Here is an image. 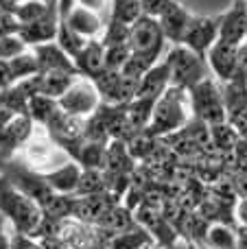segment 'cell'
<instances>
[{"instance_id": "1", "label": "cell", "mask_w": 247, "mask_h": 249, "mask_svg": "<svg viewBox=\"0 0 247 249\" xmlns=\"http://www.w3.org/2000/svg\"><path fill=\"white\" fill-rule=\"evenodd\" d=\"M0 216L11 223V230L16 234L33 238L44 219V212L33 199H29L7 177L0 175Z\"/></svg>"}, {"instance_id": "2", "label": "cell", "mask_w": 247, "mask_h": 249, "mask_svg": "<svg viewBox=\"0 0 247 249\" xmlns=\"http://www.w3.org/2000/svg\"><path fill=\"white\" fill-rule=\"evenodd\" d=\"M191 103H188V92L171 86L164 94L158 99L153 107L151 123L144 131L153 138H166L177 133L191 123Z\"/></svg>"}, {"instance_id": "3", "label": "cell", "mask_w": 247, "mask_h": 249, "mask_svg": "<svg viewBox=\"0 0 247 249\" xmlns=\"http://www.w3.org/2000/svg\"><path fill=\"white\" fill-rule=\"evenodd\" d=\"M164 61L171 70V86L179 90H193L197 83L212 77L208 68V61L204 57L195 55L186 46H171L164 55Z\"/></svg>"}, {"instance_id": "4", "label": "cell", "mask_w": 247, "mask_h": 249, "mask_svg": "<svg viewBox=\"0 0 247 249\" xmlns=\"http://www.w3.org/2000/svg\"><path fill=\"white\" fill-rule=\"evenodd\" d=\"M188 103H191L193 118L201 121L204 124H208V127L228 123L226 103H223V94H221V83L214 77L204 79L193 90H188Z\"/></svg>"}, {"instance_id": "5", "label": "cell", "mask_w": 247, "mask_h": 249, "mask_svg": "<svg viewBox=\"0 0 247 249\" xmlns=\"http://www.w3.org/2000/svg\"><path fill=\"white\" fill-rule=\"evenodd\" d=\"M18 155L26 162V166L33 168L39 175L51 173V171H55V168L64 166L66 162H70V158L61 151V146L48 136V131L44 127H35V133L31 136V140L26 142L24 149Z\"/></svg>"}, {"instance_id": "6", "label": "cell", "mask_w": 247, "mask_h": 249, "mask_svg": "<svg viewBox=\"0 0 247 249\" xmlns=\"http://www.w3.org/2000/svg\"><path fill=\"white\" fill-rule=\"evenodd\" d=\"M166 37L160 29V22L153 18L140 16L129 26V51L131 55H138L142 59L158 64L164 57Z\"/></svg>"}, {"instance_id": "7", "label": "cell", "mask_w": 247, "mask_h": 249, "mask_svg": "<svg viewBox=\"0 0 247 249\" xmlns=\"http://www.w3.org/2000/svg\"><path fill=\"white\" fill-rule=\"evenodd\" d=\"M57 103H59L61 112L70 114V116H77V118H86L88 121V118L103 105V101H101V94H99V90H96L92 79L77 77L74 83L66 90V94L61 96Z\"/></svg>"}, {"instance_id": "8", "label": "cell", "mask_w": 247, "mask_h": 249, "mask_svg": "<svg viewBox=\"0 0 247 249\" xmlns=\"http://www.w3.org/2000/svg\"><path fill=\"white\" fill-rule=\"evenodd\" d=\"M219 26L221 16H193L179 46H186L188 51L206 59L208 51L219 42Z\"/></svg>"}, {"instance_id": "9", "label": "cell", "mask_w": 247, "mask_h": 249, "mask_svg": "<svg viewBox=\"0 0 247 249\" xmlns=\"http://www.w3.org/2000/svg\"><path fill=\"white\" fill-rule=\"evenodd\" d=\"M239 57H241V46L226 42H217L206 55L208 68L212 77L219 83H228L239 74Z\"/></svg>"}, {"instance_id": "10", "label": "cell", "mask_w": 247, "mask_h": 249, "mask_svg": "<svg viewBox=\"0 0 247 249\" xmlns=\"http://www.w3.org/2000/svg\"><path fill=\"white\" fill-rule=\"evenodd\" d=\"M247 39V7L245 0H234L226 13H221L219 42L243 46Z\"/></svg>"}, {"instance_id": "11", "label": "cell", "mask_w": 247, "mask_h": 249, "mask_svg": "<svg viewBox=\"0 0 247 249\" xmlns=\"http://www.w3.org/2000/svg\"><path fill=\"white\" fill-rule=\"evenodd\" d=\"M37 59L39 72H68V74H77V68H74V61L57 46V42H46L39 44V46L31 48Z\"/></svg>"}, {"instance_id": "12", "label": "cell", "mask_w": 247, "mask_h": 249, "mask_svg": "<svg viewBox=\"0 0 247 249\" xmlns=\"http://www.w3.org/2000/svg\"><path fill=\"white\" fill-rule=\"evenodd\" d=\"M191 18H193V13L188 11L182 2H173L160 18H158L162 33H164L166 42H169L171 46H179V44H182Z\"/></svg>"}, {"instance_id": "13", "label": "cell", "mask_w": 247, "mask_h": 249, "mask_svg": "<svg viewBox=\"0 0 247 249\" xmlns=\"http://www.w3.org/2000/svg\"><path fill=\"white\" fill-rule=\"evenodd\" d=\"M81 175H83V168L79 166L77 162L70 160L64 166L55 168V171H51V173H44V179H46V184L51 186L57 195L77 197L79 184H81Z\"/></svg>"}, {"instance_id": "14", "label": "cell", "mask_w": 247, "mask_h": 249, "mask_svg": "<svg viewBox=\"0 0 247 249\" xmlns=\"http://www.w3.org/2000/svg\"><path fill=\"white\" fill-rule=\"evenodd\" d=\"M171 88V70H169V64L164 61L162 57L142 79H140V86H138V92H136V99H151V101H158L166 90Z\"/></svg>"}, {"instance_id": "15", "label": "cell", "mask_w": 247, "mask_h": 249, "mask_svg": "<svg viewBox=\"0 0 247 249\" xmlns=\"http://www.w3.org/2000/svg\"><path fill=\"white\" fill-rule=\"evenodd\" d=\"M66 22H68V26L74 31V33H79L81 37L86 39H99L101 33H103L105 29V22L103 16L96 11H90V9L86 7H79V4H74L72 11L68 13V18H66Z\"/></svg>"}, {"instance_id": "16", "label": "cell", "mask_w": 247, "mask_h": 249, "mask_svg": "<svg viewBox=\"0 0 247 249\" xmlns=\"http://www.w3.org/2000/svg\"><path fill=\"white\" fill-rule=\"evenodd\" d=\"M74 68H77L79 77L83 79H94L105 70V46L101 39H88L83 51L74 57Z\"/></svg>"}, {"instance_id": "17", "label": "cell", "mask_w": 247, "mask_h": 249, "mask_svg": "<svg viewBox=\"0 0 247 249\" xmlns=\"http://www.w3.org/2000/svg\"><path fill=\"white\" fill-rule=\"evenodd\" d=\"M55 9H57V0H48V2H42V0H20V2L13 4L11 16L16 18V22L20 26H29L48 18Z\"/></svg>"}, {"instance_id": "18", "label": "cell", "mask_w": 247, "mask_h": 249, "mask_svg": "<svg viewBox=\"0 0 247 249\" xmlns=\"http://www.w3.org/2000/svg\"><path fill=\"white\" fill-rule=\"evenodd\" d=\"M221 94L223 103H226L228 118L239 114L241 109L247 107V79L243 74H236L232 81L221 83Z\"/></svg>"}, {"instance_id": "19", "label": "cell", "mask_w": 247, "mask_h": 249, "mask_svg": "<svg viewBox=\"0 0 247 249\" xmlns=\"http://www.w3.org/2000/svg\"><path fill=\"white\" fill-rule=\"evenodd\" d=\"M77 74L68 72H39V94L59 101L70 86L74 83Z\"/></svg>"}, {"instance_id": "20", "label": "cell", "mask_w": 247, "mask_h": 249, "mask_svg": "<svg viewBox=\"0 0 247 249\" xmlns=\"http://www.w3.org/2000/svg\"><path fill=\"white\" fill-rule=\"evenodd\" d=\"M204 249H241L236 228L226 223H212L208 228V234H206Z\"/></svg>"}, {"instance_id": "21", "label": "cell", "mask_w": 247, "mask_h": 249, "mask_svg": "<svg viewBox=\"0 0 247 249\" xmlns=\"http://www.w3.org/2000/svg\"><path fill=\"white\" fill-rule=\"evenodd\" d=\"M149 245H156L151 234H149L144 228L136 225V228L127 230V232L114 234L105 249H142V247H149Z\"/></svg>"}, {"instance_id": "22", "label": "cell", "mask_w": 247, "mask_h": 249, "mask_svg": "<svg viewBox=\"0 0 247 249\" xmlns=\"http://www.w3.org/2000/svg\"><path fill=\"white\" fill-rule=\"evenodd\" d=\"M210 142H212V149L221 155H232L234 149L239 146L241 136L230 123L223 124H214L210 127Z\"/></svg>"}, {"instance_id": "23", "label": "cell", "mask_w": 247, "mask_h": 249, "mask_svg": "<svg viewBox=\"0 0 247 249\" xmlns=\"http://www.w3.org/2000/svg\"><path fill=\"white\" fill-rule=\"evenodd\" d=\"M55 42H57V46H59L61 51L70 57V59H74V57L83 51V46L88 44V39L81 37L79 33H74V31L68 26V22H66V20H59V24H57Z\"/></svg>"}, {"instance_id": "24", "label": "cell", "mask_w": 247, "mask_h": 249, "mask_svg": "<svg viewBox=\"0 0 247 249\" xmlns=\"http://www.w3.org/2000/svg\"><path fill=\"white\" fill-rule=\"evenodd\" d=\"M9 70H11V77H13V83H20L24 79H31L35 74H39V66H37V59H35L33 51H24L22 55L13 57L11 61H7Z\"/></svg>"}, {"instance_id": "25", "label": "cell", "mask_w": 247, "mask_h": 249, "mask_svg": "<svg viewBox=\"0 0 247 249\" xmlns=\"http://www.w3.org/2000/svg\"><path fill=\"white\" fill-rule=\"evenodd\" d=\"M57 112H59V103H57L55 99L37 94L29 101V116L33 118V123L37 124V127H46L48 121H51Z\"/></svg>"}, {"instance_id": "26", "label": "cell", "mask_w": 247, "mask_h": 249, "mask_svg": "<svg viewBox=\"0 0 247 249\" xmlns=\"http://www.w3.org/2000/svg\"><path fill=\"white\" fill-rule=\"evenodd\" d=\"M140 16H142L140 0H112L109 4V20H118L131 26Z\"/></svg>"}, {"instance_id": "27", "label": "cell", "mask_w": 247, "mask_h": 249, "mask_svg": "<svg viewBox=\"0 0 247 249\" xmlns=\"http://www.w3.org/2000/svg\"><path fill=\"white\" fill-rule=\"evenodd\" d=\"M101 44H103L105 48L109 46H125V44H129V26L123 24V22L118 20H109L105 22V29L103 33H101Z\"/></svg>"}, {"instance_id": "28", "label": "cell", "mask_w": 247, "mask_h": 249, "mask_svg": "<svg viewBox=\"0 0 247 249\" xmlns=\"http://www.w3.org/2000/svg\"><path fill=\"white\" fill-rule=\"evenodd\" d=\"M105 190H107V186H105L103 171H99V168H83L77 197H90V195H99V193H105Z\"/></svg>"}, {"instance_id": "29", "label": "cell", "mask_w": 247, "mask_h": 249, "mask_svg": "<svg viewBox=\"0 0 247 249\" xmlns=\"http://www.w3.org/2000/svg\"><path fill=\"white\" fill-rule=\"evenodd\" d=\"M24 51H29V46L22 42L18 33L7 35V37L0 39V61H11L13 57L22 55Z\"/></svg>"}, {"instance_id": "30", "label": "cell", "mask_w": 247, "mask_h": 249, "mask_svg": "<svg viewBox=\"0 0 247 249\" xmlns=\"http://www.w3.org/2000/svg\"><path fill=\"white\" fill-rule=\"evenodd\" d=\"M131 57L129 44L125 46H109L105 48V68L107 70H123V66L127 64V59Z\"/></svg>"}, {"instance_id": "31", "label": "cell", "mask_w": 247, "mask_h": 249, "mask_svg": "<svg viewBox=\"0 0 247 249\" xmlns=\"http://www.w3.org/2000/svg\"><path fill=\"white\" fill-rule=\"evenodd\" d=\"M173 2H177V0H140V9H142V16L158 20Z\"/></svg>"}, {"instance_id": "32", "label": "cell", "mask_w": 247, "mask_h": 249, "mask_svg": "<svg viewBox=\"0 0 247 249\" xmlns=\"http://www.w3.org/2000/svg\"><path fill=\"white\" fill-rule=\"evenodd\" d=\"M18 29H20V24L16 22V18L11 13H0V39L18 33Z\"/></svg>"}, {"instance_id": "33", "label": "cell", "mask_w": 247, "mask_h": 249, "mask_svg": "<svg viewBox=\"0 0 247 249\" xmlns=\"http://www.w3.org/2000/svg\"><path fill=\"white\" fill-rule=\"evenodd\" d=\"M234 221L236 228H247V197H241L234 206Z\"/></svg>"}, {"instance_id": "34", "label": "cell", "mask_w": 247, "mask_h": 249, "mask_svg": "<svg viewBox=\"0 0 247 249\" xmlns=\"http://www.w3.org/2000/svg\"><path fill=\"white\" fill-rule=\"evenodd\" d=\"M16 86L11 77V70H9L7 61H0V90H7V88Z\"/></svg>"}, {"instance_id": "35", "label": "cell", "mask_w": 247, "mask_h": 249, "mask_svg": "<svg viewBox=\"0 0 247 249\" xmlns=\"http://www.w3.org/2000/svg\"><path fill=\"white\" fill-rule=\"evenodd\" d=\"M79 7H86L90 11H96V13H103V9L107 7V0H77Z\"/></svg>"}, {"instance_id": "36", "label": "cell", "mask_w": 247, "mask_h": 249, "mask_svg": "<svg viewBox=\"0 0 247 249\" xmlns=\"http://www.w3.org/2000/svg\"><path fill=\"white\" fill-rule=\"evenodd\" d=\"M4 216H0V249H11V234L4 230Z\"/></svg>"}, {"instance_id": "37", "label": "cell", "mask_w": 247, "mask_h": 249, "mask_svg": "<svg viewBox=\"0 0 247 249\" xmlns=\"http://www.w3.org/2000/svg\"><path fill=\"white\" fill-rule=\"evenodd\" d=\"M142 249H153V245H149V247H142Z\"/></svg>"}, {"instance_id": "38", "label": "cell", "mask_w": 247, "mask_h": 249, "mask_svg": "<svg viewBox=\"0 0 247 249\" xmlns=\"http://www.w3.org/2000/svg\"><path fill=\"white\" fill-rule=\"evenodd\" d=\"M245 7H247V0H245ZM245 42H247V39H245Z\"/></svg>"}, {"instance_id": "39", "label": "cell", "mask_w": 247, "mask_h": 249, "mask_svg": "<svg viewBox=\"0 0 247 249\" xmlns=\"http://www.w3.org/2000/svg\"><path fill=\"white\" fill-rule=\"evenodd\" d=\"M42 2H48V0H42Z\"/></svg>"}, {"instance_id": "40", "label": "cell", "mask_w": 247, "mask_h": 249, "mask_svg": "<svg viewBox=\"0 0 247 249\" xmlns=\"http://www.w3.org/2000/svg\"><path fill=\"white\" fill-rule=\"evenodd\" d=\"M177 2H182V0H177Z\"/></svg>"}]
</instances>
